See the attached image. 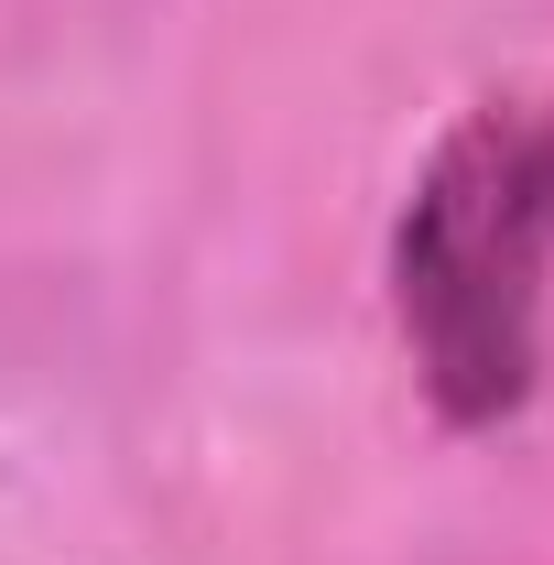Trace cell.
<instances>
[{"mask_svg":"<svg viewBox=\"0 0 554 565\" xmlns=\"http://www.w3.org/2000/svg\"><path fill=\"white\" fill-rule=\"evenodd\" d=\"M554 282V87L457 109L392 217V316L446 424H511L544 381Z\"/></svg>","mask_w":554,"mask_h":565,"instance_id":"1","label":"cell"}]
</instances>
